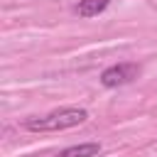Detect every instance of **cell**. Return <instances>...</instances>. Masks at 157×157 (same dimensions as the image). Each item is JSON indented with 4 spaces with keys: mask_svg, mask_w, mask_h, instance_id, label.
Instances as JSON below:
<instances>
[{
    "mask_svg": "<svg viewBox=\"0 0 157 157\" xmlns=\"http://www.w3.org/2000/svg\"><path fill=\"white\" fill-rule=\"evenodd\" d=\"M86 120H88V110H86V108L66 105V108L49 110L47 115L27 118V120L22 123V128L29 130V132H59V130L76 128V125H81V123H86Z\"/></svg>",
    "mask_w": 157,
    "mask_h": 157,
    "instance_id": "obj_1",
    "label": "cell"
},
{
    "mask_svg": "<svg viewBox=\"0 0 157 157\" xmlns=\"http://www.w3.org/2000/svg\"><path fill=\"white\" fill-rule=\"evenodd\" d=\"M140 64L137 61H120V64H113L108 69H103L101 74V83L105 88H118V86H125L130 81H135L140 76Z\"/></svg>",
    "mask_w": 157,
    "mask_h": 157,
    "instance_id": "obj_2",
    "label": "cell"
},
{
    "mask_svg": "<svg viewBox=\"0 0 157 157\" xmlns=\"http://www.w3.org/2000/svg\"><path fill=\"white\" fill-rule=\"evenodd\" d=\"M98 152H101V142H81V145L59 150L54 157H96Z\"/></svg>",
    "mask_w": 157,
    "mask_h": 157,
    "instance_id": "obj_3",
    "label": "cell"
},
{
    "mask_svg": "<svg viewBox=\"0 0 157 157\" xmlns=\"http://www.w3.org/2000/svg\"><path fill=\"white\" fill-rule=\"evenodd\" d=\"M108 5H110V0H78L76 15H81V17H96V15H101Z\"/></svg>",
    "mask_w": 157,
    "mask_h": 157,
    "instance_id": "obj_4",
    "label": "cell"
}]
</instances>
